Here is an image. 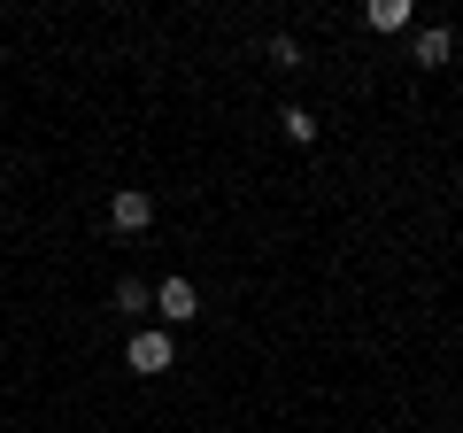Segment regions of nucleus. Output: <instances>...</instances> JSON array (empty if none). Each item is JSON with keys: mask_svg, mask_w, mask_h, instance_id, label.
<instances>
[{"mask_svg": "<svg viewBox=\"0 0 463 433\" xmlns=\"http://www.w3.org/2000/svg\"><path fill=\"white\" fill-rule=\"evenodd\" d=\"M124 364H132V371H147V380H155V371H170V364H178V349H170V333L139 325V333H132V349H124Z\"/></svg>", "mask_w": 463, "mask_h": 433, "instance_id": "obj_1", "label": "nucleus"}, {"mask_svg": "<svg viewBox=\"0 0 463 433\" xmlns=\"http://www.w3.org/2000/svg\"><path fill=\"white\" fill-rule=\"evenodd\" d=\"M109 225H116V233H147V225H155V194H147V186H124V194L109 201Z\"/></svg>", "mask_w": 463, "mask_h": 433, "instance_id": "obj_2", "label": "nucleus"}, {"mask_svg": "<svg viewBox=\"0 0 463 433\" xmlns=\"http://www.w3.org/2000/svg\"><path fill=\"white\" fill-rule=\"evenodd\" d=\"M155 310H163L170 325H194V317H201V286L194 279H163V286H155Z\"/></svg>", "mask_w": 463, "mask_h": 433, "instance_id": "obj_3", "label": "nucleus"}, {"mask_svg": "<svg viewBox=\"0 0 463 433\" xmlns=\"http://www.w3.org/2000/svg\"><path fill=\"white\" fill-rule=\"evenodd\" d=\"M364 24H371V32H410V0H371Z\"/></svg>", "mask_w": 463, "mask_h": 433, "instance_id": "obj_4", "label": "nucleus"}, {"mask_svg": "<svg viewBox=\"0 0 463 433\" xmlns=\"http://www.w3.org/2000/svg\"><path fill=\"white\" fill-rule=\"evenodd\" d=\"M116 310H132V317L155 310V286H147V279H116Z\"/></svg>", "mask_w": 463, "mask_h": 433, "instance_id": "obj_5", "label": "nucleus"}, {"mask_svg": "<svg viewBox=\"0 0 463 433\" xmlns=\"http://www.w3.org/2000/svg\"><path fill=\"white\" fill-rule=\"evenodd\" d=\"M448 54H456V39H448V32H417V63H425V70H440Z\"/></svg>", "mask_w": 463, "mask_h": 433, "instance_id": "obj_6", "label": "nucleus"}, {"mask_svg": "<svg viewBox=\"0 0 463 433\" xmlns=\"http://www.w3.org/2000/svg\"><path fill=\"white\" fill-rule=\"evenodd\" d=\"M279 132L294 140V148H309V140H317V117H309V109H286V117H279Z\"/></svg>", "mask_w": 463, "mask_h": 433, "instance_id": "obj_7", "label": "nucleus"}]
</instances>
